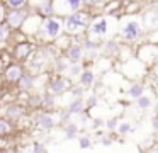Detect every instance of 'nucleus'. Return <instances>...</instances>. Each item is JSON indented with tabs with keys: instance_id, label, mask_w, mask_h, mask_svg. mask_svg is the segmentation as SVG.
I'll return each mask as SVG.
<instances>
[{
	"instance_id": "f257e3e1",
	"label": "nucleus",
	"mask_w": 158,
	"mask_h": 153,
	"mask_svg": "<svg viewBox=\"0 0 158 153\" xmlns=\"http://www.w3.org/2000/svg\"><path fill=\"white\" fill-rule=\"evenodd\" d=\"M146 37V27L139 15H121L119 19V39L123 43L139 44Z\"/></svg>"
},
{
	"instance_id": "f03ea898",
	"label": "nucleus",
	"mask_w": 158,
	"mask_h": 153,
	"mask_svg": "<svg viewBox=\"0 0 158 153\" xmlns=\"http://www.w3.org/2000/svg\"><path fill=\"white\" fill-rule=\"evenodd\" d=\"M97 14H94L89 9H82L78 12L72 14V15L63 17V22H65V32L70 34L73 37H82L87 36V31H89L90 24H92L94 17Z\"/></svg>"
},
{
	"instance_id": "7ed1b4c3",
	"label": "nucleus",
	"mask_w": 158,
	"mask_h": 153,
	"mask_svg": "<svg viewBox=\"0 0 158 153\" xmlns=\"http://www.w3.org/2000/svg\"><path fill=\"white\" fill-rule=\"evenodd\" d=\"M65 34V22L63 17L60 15H51V17H44L41 24V31L39 36L36 37V43L39 44H51L58 39L60 36Z\"/></svg>"
},
{
	"instance_id": "20e7f679",
	"label": "nucleus",
	"mask_w": 158,
	"mask_h": 153,
	"mask_svg": "<svg viewBox=\"0 0 158 153\" xmlns=\"http://www.w3.org/2000/svg\"><path fill=\"white\" fill-rule=\"evenodd\" d=\"M136 58L146 66H155L158 63V44L143 41L136 46Z\"/></svg>"
},
{
	"instance_id": "39448f33",
	"label": "nucleus",
	"mask_w": 158,
	"mask_h": 153,
	"mask_svg": "<svg viewBox=\"0 0 158 153\" xmlns=\"http://www.w3.org/2000/svg\"><path fill=\"white\" fill-rule=\"evenodd\" d=\"M43 19H44V17H43L41 14H38L32 7H29V15H27V19H26V22L22 24L21 31L29 37V39L36 41V37L39 36V31H41Z\"/></svg>"
},
{
	"instance_id": "423d86ee",
	"label": "nucleus",
	"mask_w": 158,
	"mask_h": 153,
	"mask_svg": "<svg viewBox=\"0 0 158 153\" xmlns=\"http://www.w3.org/2000/svg\"><path fill=\"white\" fill-rule=\"evenodd\" d=\"M107 17L109 15H104V14L94 17L92 24H90L89 31H87V36L92 37V39H97V41L106 39L107 34H109V19Z\"/></svg>"
},
{
	"instance_id": "0eeeda50",
	"label": "nucleus",
	"mask_w": 158,
	"mask_h": 153,
	"mask_svg": "<svg viewBox=\"0 0 158 153\" xmlns=\"http://www.w3.org/2000/svg\"><path fill=\"white\" fill-rule=\"evenodd\" d=\"M53 7H55V14L60 17L72 15V14L85 9L83 0H53Z\"/></svg>"
},
{
	"instance_id": "6e6552de",
	"label": "nucleus",
	"mask_w": 158,
	"mask_h": 153,
	"mask_svg": "<svg viewBox=\"0 0 158 153\" xmlns=\"http://www.w3.org/2000/svg\"><path fill=\"white\" fill-rule=\"evenodd\" d=\"M34 53H36V41H32V39L22 41V43H15L14 49H12V56L19 63L21 61H27Z\"/></svg>"
},
{
	"instance_id": "1a4fd4ad",
	"label": "nucleus",
	"mask_w": 158,
	"mask_h": 153,
	"mask_svg": "<svg viewBox=\"0 0 158 153\" xmlns=\"http://www.w3.org/2000/svg\"><path fill=\"white\" fill-rule=\"evenodd\" d=\"M27 15H29V9H22V10L9 9L7 15H5V24H7L12 31H21V27H22V24L26 22Z\"/></svg>"
},
{
	"instance_id": "9d476101",
	"label": "nucleus",
	"mask_w": 158,
	"mask_h": 153,
	"mask_svg": "<svg viewBox=\"0 0 158 153\" xmlns=\"http://www.w3.org/2000/svg\"><path fill=\"white\" fill-rule=\"evenodd\" d=\"M73 87V82L70 77H63V75H56V77H53L51 80H49L48 83V90L51 92V94L55 95H60V94H65L66 90H70V88Z\"/></svg>"
},
{
	"instance_id": "9b49d317",
	"label": "nucleus",
	"mask_w": 158,
	"mask_h": 153,
	"mask_svg": "<svg viewBox=\"0 0 158 153\" xmlns=\"http://www.w3.org/2000/svg\"><path fill=\"white\" fill-rule=\"evenodd\" d=\"M82 37H73V43L63 53L70 60V63H82L83 58H85V51H83V46H82Z\"/></svg>"
},
{
	"instance_id": "f8f14e48",
	"label": "nucleus",
	"mask_w": 158,
	"mask_h": 153,
	"mask_svg": "<svg viewBox=\"0 0 158 153\" xmlns=\"http://www.w3.org/2000/svg\"><path fill=\"white\" fill-rule=\"evenodd\" d=\"M141 19H143V24L146 27V32L158 31V9L151 7V9L143 10L141 12Z\"/></svg>"
},
{
	"instance_id": "ddd939ff",
	"label": "nucleus",
	"mask_w": 158,
	"mask_h": 153,
	"mask_svg": "<svg viewBox=\"0 0 158 153\" xmlns=\"http://www.w3.org/2000/svg\"><path fill=\"white\" fill-rule=\"evenodd\" d=\"M24 73H26V70H24V66H22L21 63H10V65H9V66L4 70L5 80L10 82V83H17Z\"/></svg>"
},
{
	"instance_id": "4468645a",
	"label": "nucleus",
	"mask_w": 158,
	"mask_h": 153,
	"mask_svg": "<svg viewBox=\"0 0 158 153\" xmlns=\"http://www.w3.org/2000/svg\"><path fill=\"white\" fill-rule=\"evenodd\" d=\"M36 124H38V128H41L43 131H51L56 126V119L49 111H43V112H39V114H36Z\"/></svg>"
},
{
	"instance_id": "2eb2a0df",
	"label": "nucleus",
	"mask_w": 158,
	"mask_h": 153,
	"mask_svg": "<svg viewBox=\"0 0 158 153\" xmlns=\"http://www.w3.org/2000/svg\"><path fill=\"white\" fill-rule=\"evenodd\" d=\"M24 114H26V107L21 104H10L5 107V117L10 119V121H17Z\"/></svg>"
},
{
	"instance_id": "dca6fc26",
	"label": "nucleus",
	"mask_w": 158,
	"mask_h": 153,
	"mask_svg": "<svg viewBox=\"0 0 158 153\" xmlns=\"http://www.w3.org/2000/svg\"><path fill=\"white\" fill-rule=\"evenodd\" d=\"M17 87H19V90H22V92L32 90V88L36 87V75L26 71V73L21 77V80L17 82Z\"/></svg>"
},
{
	"instance_id": "f3484780",
	"label": "nucleus",
	"mask_w": 158,
	"mask_h": 153,
	"mask_svg": "<svg viewBox=\"0 0 158 153\" xmlns=\"http://www.w3.org/2000/svg\"><path fill=\"white\" fill-rule=\"evenodd\" d=\"M68 109L70 112H72V116H78V114H82L83 111L87 109V105H85V99L83 97H73L72 99V102L68 104Z\"/></svg>"
},
{
	"instance_id": "a211bd4d",
	"label": "nucleus",
	"mask_w": 158,
	"mask_h": 153,
	"mask_svg": "<svg viewBox=\"0 0 158 153\" xmlns=\"http://www.w3.org/2000/svg\"><path fill=\"white\" fill-rule=\"evenodd\" d=\"M94 82H95V73H94V70L85 66V70L82 71V75H80V78H78V83H82L83 87L89 90L90 87H94Z\"/></svg>"
},
{
	"instance_id": "6ab92c4d",
	"label": "nucleus",
	"mask_w": 158,
	"mask_h": 153,
	"mask_svg": "<svg viewBox=\"0 0 158 153\" xmlns=\"http://www.w3.org/2000/svg\"><path fill=\"white\" fill-rule=\"evenodd\" d=\"M53 63H55V71H56V73H60V75L65 73V71H68L70 65H72V63H70V60L63 53L60 54L56 60H53Z\"/></svg>"
},
{
	"instance_id": "aec40b11",
	"label": "nucleus",
	"mask_w": 158,
	"mask_h": 153,
	"mask_svg": "<svg viewBox=\"0 0 158 153\" xmlns=\"http://www.w3.org/2000/svg\"><path fill=\"white\" fill-rule=\"evenodd\" d=\"M141 95H144V85L139 83V82H133V83L129 85V88H127V97L138 100Z\"/></svg>"
},
{
	"instance_id": "412c9836",
	"label": "nucleus",
	"mask_w": 158,
	"mask_h": 153,
	"mask_svg": "<svg viewBox=\"0 0 158 153\" xmlns=\"http://www.w3.org/2000/svg\"><path fill=\"white\" fill-rule=\"evenodd\" d=\"M4 3L7 5V9H15V10H22V9L31 7V0H4Z\"/></svg>"
},
{
	"instance_id": "4be33fe9",
	"label": "nucleus",
	"mask_w": 158,
	"mask_h": 153,
	"mask_svg": "<svg viewBox=\"0 0 158 153\" xmlns=\"http://www.w3.org/2000/svg\"><path fill=\"white\" fill-rule=\"evenodd\" d=\"M85 66H87V63H72L70 65V68H68V77L70 78H80V75H82V71L85 70Z\"/></svg>"
},
{
	"instance_id": "5701e85b",
	"label": "nucleus",
	"mask_w": 158,
	"mask_h": 153,
	"mask_svg": "<svg viewBox=\"0 0 158 153\" xmlns=\"http://www.w3.org/2000/svg\"><path fill=\"white\" fill-rule=\"evenodd\" d=\"M78 124L77 122H72V121H68V122H65V138L66 139H73V138H77V134H78Z\"/></svg>"
},
{
	"instance_id": "b1692460",
	"label": "nucleus",
	"mask_w": 158,
	"mask_h": 153,
	"mask_svg": "<svg viewBox=\"0 0 158 153\" xmlns=\"http://www.w3.org/2000/svg\"><path fill=\"white\" fill-rule=\"evenodd\" d=\"M43 107L44 109H55L56 107V95L51 92L43 94Z\"/></svg>"
},
{
	"instance_id": "393cba45",
	"label": "nucleus",
	"mask_w": 158,
	"mask_h": 153,
	"mask_svg": "<svg viewBox=\"0 0 158 153\" xmlns=\"http://www.w3.org/2000/svg\"><path fill=\"white\" fill-rule=\"evenodd\" d=\"M27 105L32 109H38V107H43V94H32L27 97Z\"/></svg>"
},
{
	"instance_id": "a878e982",
	"label": "nucleus",
	"mask_w": 158,
	"mask_h": 153,
	"mask_svg": "<svg viewBox=\"0 0 158 153\" xmlns=\"http://www.w3.org/2000/svg\"><path fill=\"white\" fill-rule=\"evenodd\" d=\"M10 36H12V29L7 26V24H0V43H7L10 41Z\"/></svg>"
},
{
	"instance_id": "bb28decb",
	"label": "nucleus",
	"mask_w": 158,
	"mask_h": 153,
	"mask_svg": "<svg viewBox=\"0 0 158 153\" xmlns=\"http://www.w3.org/2000/svg\"><path fill=\"white\" fill-rule=\"evenodd\" d=\"M136 104H138V107L141 109V111H146V109H150L151 107V104H153V100H151V97L150 95H141L139 99L136 100Z\"/></svg>"
},
{
	"instance_id": "cd10ccee",
	"label": "nucleus",
	"mask_w": 158,
	"mask_h": 153,
	"mask_svg": "<svg viewBox=\"0 0 158 153\" xmlns=\"http://www.w3.org/2000/svg\"><path fill=\"white\" fill-rule=\"evenodd\" d=\"M12 131V124H10V119L7 117H0V136H5Z\"/></svg>"
},
{
	"instance_id": "c85d7f7f",
	"label": "nucleus",
	"mask_w": 158,
	"mask_h": 153,
	"mask_svg": "<svg viewBox=\"0 0 158 153\" xmlns=\"http://www.w3.org/2000/svg\"><path fill=\"white\" fill-rule=\"evenodd\" d=\"M116 131L119 133L121 136H126L127 133L133 131V126H131V122H129V121H119V126H117Z\"/></svg>"
},
{
	"instance_id": "c756f323",
	"label": "nucleus",
	"mask_w": 158,
	"mask_h": 153,
	"mask_svg": "<svg viewBox=\"0 0 158 153\" xmlns=\"http://www.w3.org/2000/svg\"><path fill=\"white\" fill-rule=\"evenodd\" d=\"M87 92V88L83 87L82 83H75L72 88H70V94H72V97H83Z\"/></svg>"
},
{
	"instance_id": "7c9ffc66",
	"label": "nucleus",
	"mask_w": 158,
	"mask_h": 153,
	"mask_svg": "<svg viewBox=\"0 0 158 153\" xmlns=\"http://www.w3.org/2000/svg\"><path fill=\"white\" fill-rule=\"evenodd\" d=\"M78 145L82 150L92 148V139H90V136H78Z\"/></svg>"
},
{
	"instance_id": "2f4dec72",
	"label": "nucleus",
	"mask_w": 158,
	"mask_h": 153,
	"mask_svg": "<svg viewBox=\"0 0 158 153\" xmlns=\"http://www.w3.org/2000/svg\"><path fill=\"white\" fill-rule=\"evenodd\" d=\"M97 102H99V97H97L95 94H90L89 97H87V100H85V105H87V109H92V107H95V105H97Z\"/></svg>"
},
{
	"instance_id": "473e14b6",
	"label": "nucleus",
	"mask_w": 158,
	"mask_h": 153,
	"mask_svg": "<svg viewBox=\"0 0 158 153\" xmlns=\"http://www.w3.org/2000/svg\"><path fill=\"white\" fill-rule=\"evenodd\" d=\"M32 153H48V150H46V146L43 143L34 141L32 143Z\"/></svg>"
},
{
	"instance_id": "72a5a7b5",
	"label": "nucleus",
	"mask_w": 158,
	"mask_h": 153,
	"mask_svg": "<svg viewBox=\"0 0 158 153\" xmlns=\"http://www.w3.org/2000/svg\"><path fill=\"white\" fill-rule=\"evenodd\" d=\"M117 126H119V121H117L116 117H112V119H109V121H106V128L109 129V131H116Z\"/></svg>"
},
{
	"instance_id": "f704fd0d",
	"label": "nucleus",
	"mask_w": 158,
	"mask_h": 153,
	"mask_svg": "<svg viewBox=\"0 0 158 153\" xmlns=\"http://www.w3.org/2000/svg\"><path fill=\"white\" fill-rule=\"evenodd\" d=\"M7 5H5L4 2H0V24L5 22V15H7Z\"/></svg>"
},
{
	"instance_id": "c9c22d12",
	"label": "nucleus",
	"mask_w": 158,
	"mask_h": 153,
	"mask_svg": "<svg viewBox=\"0 0 158 153\" xmlns=\"http://www.w3.org/2000/svg\"><path fill=\"white\" fill-rule=\"evenodd\" d=\"M100 143H102V145H110V143H112V139L110 138H107V136H104V134H100Z\"/></svg>"
},
{
	"instance_id": "e433bc0d",
	"label": "nucleus",
	"mask_w": 158,
	"mask_h": 153,
	"mask_svg": "<svg viewBox=\"0 0 158 153\" xmlns=\"http://www.w3.org/2000/svg\"><path fill=\"white\" fill-rule=\"evenodd\" d=\"M104 124V119H94L92 121V128L95 129V128H99V126H102Z\"/></svg>"
},
{
	"instance_id": "4c0bfd02",
	"label": "nucleus",
	"mask_w": 158,
	"mask_h": 153,
	"mask_svg": "<svg viewBox=\"0 0 158 153\" xmlns=\"http://www.w3.org/2000/svg\"><path fill=\"white\" fill-rule=\"evenodd\" d=\"M151 126H153V131L158 133V116H155V117H153V122H151Z\"/></svg>"
},
{
	"instance_id": "58836bf2",
	"label": "nucleus",
	"mask_w": 158,
	"mask_h": 153,
	"mask_svg": "<svg viewBox=\"0 0 158 153\" xmlns=\"http://www.w3.org/2000/svg\"><path fill=\"white\" fill-rule=\"evenodd\" d=\"M0 153H19V151H15V150H12V148H5V150H2Z\"/></svg>"
},
{
	"instance_id": "ea45409f",
	"label": "nucleus",
	"mask_w": 158,
	"mask_h": 153,
	"mask_svg": "<svg viewBox=\"0 0 158 153\" xmlns=\"http://www.w3.org/2000/svg\"><path fill=\"white\" fill-rule=\"evenodd\" d=\"M153 68H155V73H156V77H158V63H156V65H155V66H153Z\"/></svg>"
},
{
	"instance_id": "a19ab883",
	"label": "nucleus",
	"mask_w": 158,
	"mask_h": 153,
	"mask_svg": "<svg viewBox=\"0 0 158 153\" xmlns=\"http://www.w3.org/2000/svg\"><path fill=\"white\" fill-rule=\"evenodd\" d=\"M126 2H141V3H143L144 0H126Z\"/></svg>"
},
{
	"instance_id": "79ce46f5",
	"label": "nucleus",
	"mask_w": 158,
	"mask_h": 153,
	"mask_svg": "<svg viewBox=\"0 0 158 153\" xmlns=\"http://www.w3.org/2000/svg\"><path fill=\"white\" fill-rule=\"evenodd\" d=\"M19 153H27V151H19Z\"/></svg>"
},
{
	"instance_id": "37998d69",
	"label": "nucleus",
	"mask_w": 158,
	"mask_h": 153,
	"mask_svg": "<svg viewBox=\"0 0 158 153\" xmlns=\"http://www.w3.org/2000/svg\"><path fill=\"white\" fill-rule=\"evenodd\" d=\"M0 2H4V0H0Z\"/></svg>"
}]
</instances>
